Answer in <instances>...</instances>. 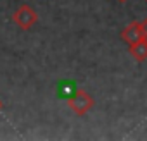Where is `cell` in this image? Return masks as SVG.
<instances>
[{
    "label": "cell",
    "mask_w": 147,
    "mask_h": 141,
    "mask_svg": "<svg viewBox=\"0 0 147 141\" xmlns=\"http://www.w3.org/2000/svg\"><path fill=\"white\" fill-rule=\"evenodd\" d=\"M128 52L130 55L137 60V62H144L147 59V40H138L133 45H128Z\"/></svg>",
    "instance_id": "4"
},
{
    "label": "cell",
    "mask_w": 147,
    "mask_h": 141,
    "mask_svg": "<svg viewBox=\"0 0 147 141\" xmlns=\"http://www.w3.org/2000/svg\"><path fill=\"white\" fill-rule=\"evenodd\" d=\"M118 2H119V4H125V2H126V0H118Z\"/></svg>",
    "instance_id": "7"
},
{
    "label": "cell",
    "mask_w": 147,
    "mask_h": 141,
    "mask_svg": "<svg viewBox=\"0 0 147 141\" xmlns=\"http://www.w3.org/2000/svg\"><path fill=\"white\" fill-rule=\"evenodd\" d=\"M12 21H14L23 31H28L30 28H33V26L38 23V14L35 12L33 7H30V5H21V7L12 14Z\"/></svg>",
    "instance_id": "2"
},
{
    "label": "cell",
    "mask_w": 147,
    "mask_h": 141,
    "mask_svg": "<svg viewBox=\"0 0 147 141\" xmlns=\"http://www.w3.org/2000/svg\"><path fill=\"white\" fill-rule=\"evenodd\" d=\"M4 110V102H2V98H0V112Z\"/></svg>",
    "instance_id": "6"
},
{
    "label": "cell",
    "mask_w": 147,
    "mask_h": 141,
    "mask_svg": "<svg viewBox=\"0 0 147 141\" xmlns=\"http://www.w3.org/2000/svg\"><path fill=\"white\" fill-rule=\"evenodd\" d=\"M140 26H142V38L147 40V19H144V21L140 23Z\"/></svg>",
    "instance_id": "5"
},
{
    "label": "cell",
    "mask_w": 147,
    "mask_h": 141,
    "mask_svg": "<svg viewBox=\"0 0 147 141\" xmlns=\"http://www.w3.org/2000/svg\"><path fill=\"white\" fill-rule=\"evenodd\" d=\"M94 98L82 88H76L75 93H73V96L67 98V105L69 108L75 112L76 115H85L92 107H94Z\"/></svg>",
    "instance_id": "1"
},
{
    "label": "cell",
    "mask_w": 147,
    "mask_h": 141,
    "mask_svg": "<svg viewBox=\"0 0 147 141\" xmlns=\"http://www.w3.org/2000/svg\"><path fill=\"white\" fill-rule=\"evenodd\" d=\"M145 2H147V0H145Z\"/></svg>",
    "instance_id": "8"
},
{
    "label": "cell",
    "mask_w": 147,
    "mask_h": 141,
    "mask_svg": "<svg viewBox=\"0 0 147 141\" xmlns=\"http://www.w3.org/2000/svg\"><path fill=\"white\" fill-rule=\"evenodd\" d=\"M121 40H123L126 45H133V43H137L138 40H142V26H140V21H131V23L121 31Z\"/></svg>",
    "instance_id": "3"
}]
</instances>
